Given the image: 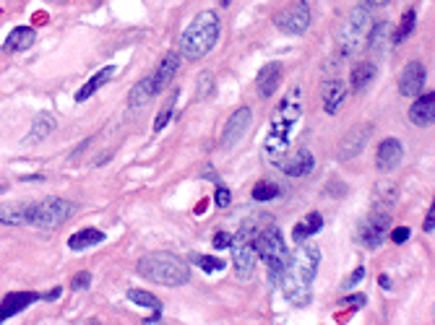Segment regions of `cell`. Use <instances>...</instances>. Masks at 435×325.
I'll return each instance as SVG.
<instances>
[{
    "label": "cell",
    "instance_id": "obj_27",
    "mask_svg": "<svg viewBox=\"0 0 435 325\" xmlns=\"http://www.w3.org/2000/svg\"><path fill=\"white\" fill-rule=\"evenodd\" d=\"M388 45H391V24L373 26L371 34H368V47H371L373 52H383Z\"/></svg>",
    "mask_w": 435,
    "mask_h": 325
},
{
    "label": "cell",
    "instance_id": "obj_35",
    "mask_svg": "<svg viewBox=\"0 0 435 325\" xmlns=\"http://www.w3.org/2000/svg\"><path fill=\"white\" fill-rule=\"evenodd\" d=\"M214 203H217L219 208H227L230 203H232V195H230V190H227L225 185H219L217 188V195H214Z\"/></svg>",
    "mask_w": 435,
    "mask_h": 325
},
{
    "label": "cell",
    "instance_id": "obj_39",
    "mask_svg": "<svg viewBox=\"0 0 435 325\" xmlns=\"http://www.w3.org/2000/svg\"><path fill=\"white\" fill-rule=\"evenodd\" d=\"M422 229H425L427 234H433L435 232V206H430V211H427L425 222H422Z\"/></svg>",
    "mask_w": 435,
    "mask_h": 325
},
{
    "label": "cell",
    "instance_id": "obj_25",
    "mask_svg": "<svg viewBox=\"0 0 435 325\" xmlns=\"http://www.w3.org/2000/svg\"><path fill=\"white\" fill-rule=\"evenodd\" d=\"M373 79H375V65L357 63L355 68L349 71V89H352V91H363Z\"/></svg>",
    "mask_w": 435,
    "mask_h": 325
},
{
    "label": "cell",
    "instance_id": "obj_8",
    "mask_svg": "<svg viewBox=\"0 0 435 325\" xmlns=\"http://www.w3.org/2000/svg\"><path fill=\"white\" fill-rule=\"evenodd\" d=\"M274 26L279 32L290 34V37H303L307 32V26H310V8H307L305 0H295L282 13H276Z\"/></svg>",
    "mask_w": 435,
    "mask_h": 325
},
{
    "label": "cell",
    "instance_id": "obj_11",
    "mask_svg": "<svg viewBox=\"0 0 435 325\" xmlns=\"http://www.w3.org/2000/svg\"><path fill=\"white\" fill-rule=\"evenodd\" d=\"M276 167L282 169L284 175L303 177V175H310V172H313L315 159L307 149H295L292 154H284V156L276 161Z\"/></svg>",
    "mask_w": 435,
    "mask_h": 325
},
{
    "label": "cell",
    "instance_id": "obj_30",
    "mask_svg": "<svg viewBox=\"0 0 435 325\" xmlns=\"http://www.w3.org/2000/svg\"><path fill=\"white\" fill-rule=\"evenodd\" d=\"M191 261H193L198 268L206 270V273H217V270H225V261H219V258H214V255H193Z\"/></svg>",
    "mask_w": 435,
    "mask_h": 325
},
{
    "label": "cell",
    "instance_id": "obj_5",
    "mask_svg": "<svg viewBox=\"0 0 435 325\" xmlns=\"http://www.w3.org/2000/svg\"><path fill=\"white\" fill-rule=\"evenodd\" d=\"M253 250L256 255L264 261V266L269 268L271 278H282L284 268H287V263H290V247L284 242V234L276 229L274 224H269V227H261L256 232V237H253Z\"/></svg>",
    "mask_w": 435,
    "mask_h": 325
},
{
    "label": "cell",
    "instance_id": "obj_2",
    "mask_svg": "<svg viewBox=\"0 0 435 325\" xmlns=\"http://www.w3.org/2000/svg\"><path fill=\"white\" fill-rule=\"evenodd\" d=\"M300 118H303V96H300V89L295 86L282 99V104L276 107V115L271 120V127H269L266 141H264V156H266V161L276 164L290 151L292 135H295Z\"/></svg>",
    "mask_w": 435,
    "mask_h": 325
},
{
    "label": "cell",
    "instance_id": "obj_1",
    "mask_svg": "<svg viewBox=\"0 0 435 325\" xmlns=\"http://www.w3.org/2000/svg\"><path fill=\"white\" fill-rule=\"evenodd\" d=\"M321 266V250L318 245L300 242L295 255H290V263L282 273V292L292 304H307L310 302V289H313L315 273Z\"/></svg>",
    "mask_w": 435,
    "mask_h": 325
},
{
    "label": "cell",
    "instance_id": "obj_40",
    "mask_svg": "<svg viewBox=\"0 0 435 325\" xmlns=\"http://www.w3.org/2000/svg\"><path fill=\"white\" fill-rule=\"evenodd\" d=\"M211 91V76L209 73H203L201 79H198V96H206Z\"/></svg>",
    "mask_w": 435,
    "mask_h": 325
},
{
    "label": "cell",
    "instance_id": "obj_14",
    "mask_svg": "<svg viewBox=\"0 0 435 325\" xmlns=\"http://www.w3.org/2000/svg\"><path fill=\"white\" fill-rule=\"evenodd\" d=\"M37 300H40V294H32V292H11V294H6L3 302H0V323H6L9 317L18 315V312H24V309L32 307Z\"/></svg>",
    "mask_w": 435,
    "mask_h": 325
},
{
    "label": "cell",
    "instance_id": "obj_36",
    "mask_svg": "<svg viewBox=\"0 0 435 325\" xmlns=\"http://www.w3.org/2000/svg\"><path fill=\"white\" fill-rule=\"evenodd\" d=\"M232 245V234H227V232H217V237H214V247L222 250V247H230Z\"/></svg>",
    "mask_w": 435,
    "mask_h": 325
},
{
    "label": "cell",
    "instance_id": "obj_37",
    "mask_svg": "<svg viewBox=\"0 0 435 325\" xmlns=\"http://www.w3.org/2000/svg\"><path fill=\"white\" fill-rule=\"evenodd\" d=\"M391 239H394L396 245H402V242L409 239V229H407V227H396V229L391 232Z\"/></svg>",
    "mask_w": 435,
    "mask_h": 325
},
{
    "label": "cell",
    "instance_id": "obj_19",
    "mask_svg": "<svg viewBox=\"0 0 435 325\" xmlns=\"http://www.w3.org/2000/svg\"><path fill=\"white\" fill-rule=\"evenodd\" d=\"M115 73H118L115 65H105V68H99L97 76H91V79L84 84V89L76 91V102H86L91 94H97V89H102L105 84H110V81L115 79Z\"/></svg>",
    "mask_w": 435,
    "mask_h": 325
},
{
    "label": "cell",
    "instance_id": "obj_23",
    "mask_svg": "<svg viewBox=\"0 0 435 325\" xmlns=\"http://www.w3.org/2000/svg\"><path fill=\"white\" fill-rule=\"evenodd\" d=\"M157 96V89H154V79L152 76H146L144 81H138L136 86L130 89L128 94V104L130 110H138V107H144V104H149Z\"/></svg>",
    "mask_w": 435,
    "mask_h": 325
},
{
    "label": "cell",
    "instance_id": "obj_22",
    "mask_svg": "<svg viewBox=\"0 0 435 325\" xmlns=\"http://www.w3.org/2000/svg\"><path fill=\"white\" fill-rule=\"evenodd\" d=\"M344 99H346V84H344V81H329V84L323 86V107H326L329 115H337Z\"/></svg>",
    "mask_w": 435,
    "mask_h": 325
},
{
    "label": "cell",
    "instance_id": "obj_24",
    "mask_svg": "<svg viewBox=\"0 0 435 325\" xmlns=\"http://www.w3.org/2000/svg\"><path fill=\"white\" fill-rule=\"evenodd\" d=\"M34 40H37V34H34L32 26H16L9 34V40H6V50H11V52H24V50L32 47Z\"/></svg>",
    "mask_w": 435,
    "mask_h": 325
},
{
    "label": "cell",
    "instance_id": "obj_29",
    "mask_svg": "<svg viewBox=\"0 0 435 325\" xmlns=\"http://www.w3.org/2000/svg\"><path fill=\"white\" fill-rule=\"evenodd\" d=\"M24 203H13V206L0 208V222L6 224H24Z\"/></svg>",
    "mask_w": 435,
    "mask_h": 325
},
{
    "label": "cell",
    "instance_id": "obj_17",
    "mask_svg": "<svg viewBox=\"0 0 435 325\" xmlns=\"http://www.w3.org/2000/svg\"><path fill=\"white\" fill-rule=\"evenodd\" d=\"M178 68H180V55H178V52H167L164 60L159 63V68H157V73L152 76L157 94H162V91L169 86V81L178 76Z\"/></svg>",
    "mask_w": 435,
    "mask_h": 325
},
{
    "label": "cell",
    "instance_id": "obj_13",
    "mask_svg": "<svg viewBox=\"0 0 435 325\" xmlns=\"http://www.w3.org/2000/svg\"><path fill=\"white\" fill-rule=\"evenodd\" d=\"M402 159H404L402 143L396 141V138H386V141L378 146V151H375V167H378L380 172H394V169L402 164Z\"/></svg>",
    "mask_w": 435,
    "mask_h": 325
},
{
    "label": "cell",
    "instance_id": "obj_33",
    "mask_svg": "<svg viewBox=\"0 0 435 325\" xmlns=\"http://www.w3.org/2000/svg\"><path fill=\"white\" fill-rule=\"evenodd\" d=\"M414 21H417V16H414V11H407L402 18V26H399V32H396L394 42L399 45V42H404L407 37L412 34V29H414Z\"/></svg>",
    "mask_w": 435,
    "mask_h": 325
},
{
    "label": "cell",
    "instance_id": "obj_21",
    "mask_svg": "<svg viewBox=\"0 0 435 325\" xmlns=\"http://www.w3.org/2000/svg\"><path fill=\"white\" fill-rule=\"evenodd\" d=\"M323 229V216L318 214V211H310V214H305V219L303 222L295 224V229H292V237H295V242H305L307 237H313V234H318V232Z\"/></svg>",
    "mask_w": 435,
    "mask_h": 325
},
{
    "label": "cell",
    "instance_id": "obj_6",
    "mask_svg": "<svg viewBox=\"0 0 435 325\" xmlns=\"http://www.w3.org/2000/svg\"><path fill=\"white\" fill-rule=\"evenodd\" d=\"M76 206L65 198H42L24 208V224H34L40 229H60L65 222H71Z\"/></svg>",
    "mask_w": 435,
    "mask_h": 325
},
{
    "label": "cell",
    "instance_id": "obj_31",
    "mask_svg": "<svg viewBox=\"0 0 435 325\" xmlns=\"http://www.w3.org/2000/svg\"><path fill=\"white\" fill-rule=\"evenodd\" d=\"M279 185L276 183H258L256 188H253V198L256 200H274L279 198Z\"/></svg>",
    "mask_w": 435,
    "mask_h": 325
},
{
    "label": "cell",
    "instance_id": "obj_7",
    "mask_svg": "<svg viewBox=\"0 0 435 325\" xmlns=\"http://www.w3.org/2000/svg\"><path fill=\"white\" fill-rule=\"evenodd\" d=\"M371 29H373V18H371V13H368V8H365V6H357V8L349 13V18H346L341 34H339V47H341V52H344V55H357L360 50H365Z\"/></svg>",
    "mask_w": 435,
    "mask_h": 325
},
{
    "label": "cell",
    "instance_id": "obj_43",
    "mask_svg": "<svg viewBox=\"0 0 435 325\" xmlns=\"http://www.w3.org/2000/svg\"><path fill=\"white\" fill-rule=\"evenodd\" d=\"M380 286H383V289H388V286H391V281H388L386 276H380Z\"/></svg>",
    "mask_w": 435,
    "mask_h": 325
},
{
    "label": "cell",
    "instance_id": "obj_18",
    "mask_svg": "<svg viewBox=\"0 0 435 325\" xmlns=\"http://www.w3.org/2000/svg\"><path fill=\"white\" fill-rule=\"evenodd\" d=\"M371 138V127H355L352 133H346V138L339 143V156L341 159H355L360 151L365 149V143Z\"/></svg>",
    "mask_w": 435,
    "mask_h": 325
},
{
    "label": "cell",
    "instance_id": "obj_38",
    "mask_svg": "<svg viewBox=\"0 0 435 325\" xmlns=\"http://www.w3.org/2000/svg\"><path fill=\"white\" fill-rule=\"evenodd\" d=\"M363 276H365V268H355V270H352V276L344 281V289H352L355 284H360V281H363Z\"/></svg>",
    "mask_w": 435,
    "mask_h": 325
},
{
    "label": "cell",
    "instance_id": "obj_15",
    "mask_svg": "<svg viewBox=\"0 0 435 325\" xmlns=\"http://www.w3.org/2000/svg\"><path fill=\"white\" fill-rule=\"evenodd\" d=\"M409 120L419 127H430L435 122V91L417 94L414 104L409 107Z\"/></svg>",
    "mask_w": 435,
    "mask_h": 325
},
{
    "label": "cell",
    "instance_id": "obj_20",
    "mask_svg": "<svg viewBox=\"0 0 435 325\" xmlns=\"http://www.w3.org/2000/svg\"><path fill=\"white\" fill-rule=\"evenodd\" d=\"M52 130H55V118H52L50 112H40V115L34 118L32 133L26 135L24 143H26V146H32V143L45 141V138H50V135H52Z\"/></svg>",
    "mask_w": 435,
    "mask_h": 325
},
{
    "label": "cell",
    "instance_id": "obj_9",
    "mask_svg": "<svg viewBox=\"0 0 435 325\" xmlns=\"http://www.w3.org/2000/svg\"><path fill=\"white\" fill-rule=\"evenodd\" d=\"M388 229H391V214L380 208V211L368 214V219L360 224V239H363L365 247L375 250V247H380L383 242H386Z\"/></svg>",
    "mask_w": 435,
    "mask_h": 325
},
{
    "label": "cell",
    "instance_id": "obj_12",
    "mask_svg": "<svg viewBox=\"0 0 435 325\" xmlns=\"http://www.w3.org/2000/svg\"><path fill=\"white\" fill-rule=\"evenodd\" d=\"M425 65L422 63H409L407 68L402 71V76H399V91H402V96H417L422 94V89H425Z\"/></svg>",
    "mask_w": 435,
    "mask_h": 325
},
{
    "label": "cell",
    "instance_id": "obj_26",
    "mask_svg": "<svg viewBox=\"0 0 435 325\" xmlns=\"http://www.w3.org/2000/svg\"><path fill=\"white\" fill-rule=\"evenodd\" d=\"M99 242H105V232H99V229H81L79 234H73V237L68 239V247L79 253V250L94 247V245H99Z\"/></svg>",
    "mask_w": 435,
    "mask_h": 325
},
{
    "label": "cell",
    "instance_id": "obj_41",
    "mask_svg": "<svg viewBox=\"0 0 435 325\" xmlns=\"http://www.w3.org/2000/svg\"><path fill=\"white\" fill-rule=\"evenodd\" d=\"M60 294H63V289H60V286H55V289H52V292H50V294H45V297H42V300H47V302H55L57 297H60Z\"/></svg>",
    "mask_w": 435,
    "mask_h": 325
},
{
    "label": "cell",
    "instance_id": "obj_34",
    "mask_svg": "<svg viewBox=\"0 0 435 325\" xmlns=\"http://www.w3.org/2000/svg\"><path fill=\"white\" fill-rule=\"evenodd\" d=\"M91 284V273H86V270H81V273H76V278H73V289L76 292H84V289H89Z\"/></svg>",
    "mask_w": 435,
    "mask_h": 325
},
{
    "label": "cell",
    "instance_id": "obj_42",
    "mask_svg": "<svg viewBox=\"0 0 435 325\" xmlns=\"http://www.w3.org/2000/svg\"><path fill=\"white\" fill-rule=\"evenodd\" d=\"M365 6H375V8H383V6H388V0H363Z\"/></svg>",
    "mask_w": 435,
    "mask_h": 325
},
{
    "label": "cell",
    "instance_id": "obj_10",
    "mask_svg": "<svg viewBox=\"0 0 435 325\" xmlns=\"http://www.w3.org/2000/svg\"><path fill=\"white\" fill-rule=\"evenodd\" d=\"M250 122H253V112L250 107H240V110H235L227 120L225 130H222V149L232 151L237 143L245 138V133L250 130Z\"/></svg>",
    "mask_w": 435,
    "mask_h": 325
},
{
    "label": "cell",
    "instance_id": "obj_28",
    "mask_svg": "<svg viewBox=\"0 0 435 325\" xmlns=\"http://www.w3.org/2000/svg\"><path fill=\"white\" fill-rule=\"evenodd\" d=\"M128 300L133 302V304H138V307H149V309H154V312H162L159 300H157L154 294H149V292H141V289H130Z\"/></svg>",
    "mask_w": 435,
    "mask_h": 325
},
{
    "label": "cell",
    "instance_id": "obj_16",
    "mask_svg": "<svg viewBox=\"0 0 435 325\" xmlns=\"http://www.w3.org/2000/svg\"><path fill=\"white\" fill-rule=\"evenodd\" d=\"M282 84V65L279 63H266L261 68L256 79V89H258V96L261 99H269V96H274V91L279 89Z\"/></svg>",
    "mask_w": 435,
    "mask_h": 325
},
{
    "label": "cell",
    "instance_id": "obj_4",
    "mask_svg": "<svg viewBox=\"0 0 435 325\" xmlns=\"http://www.w3.org/2000/svg\"><path fill=\"white\" fill-rule=\"evenodd\" d=\"M138 273L162 286H186L191 281V266L175 253H152L138 261Z\"/></svg>",
    "mask_w": 435,
    "mask_h": 325
},
{
    "label": "cell",
    "instance_id": "obj_44",
    "mask_svg": "<svg viewBox=\"0 0 435 325\" xmlns=\"http://www.w3.org/2000/svg\"><path fill=\"white\" fill-rule=\"evenodd\" d=\"M230 3H232V0H219V6H222V8H227Z\"/></svg>",
    "mask_w": 435,
    "mask_h": 325
},
{
    "label": "cell",
    "instance_id": "obj_32",
    "mask_svg": "<svg viewBox=\"0 0 435 325\" xmlns=\"http://www.w3.org/2000/svg\"><path fill=\"white\" fill-rule=\"evenodd\" d=\"M175 102H178V94H172L167 99V104L162 107V112L157 115V120H154V130L159 133V130H164V125L169 122V118H172V110H175Z\"/></svg>",
    "mask_w": 435,
    "mask_h": 325
},
{
    "label": "cell",
    "instance_id": "obj_3",
    "mask_svg": "<svg viewBox=\"0 0 435 325\" xmlns=\"http://www.w3.org/2000/svg\"><path fill=\"white\" fill-rule=\"evenodd\" d=\"M219 32H222V24H219V16L214 11H201L198 16L191 21V26L186 29L183 40H180V52L188 60H201L214 50L219 40Z\"/></svg>",
    "mask_w": 435,
    "mask_h": 325
},
{
    "label": "cell",
    "instance_id": "obj_45",
    "mask_svg": "<svg viewBox=\"0 0 435 325\" xmlns=\"http://www.w3.org/2000/svg\"><path fill=\"white\" fill-rule=\"evenodd\" d=\"M47 3H57V6H60V3H65V0H47Z\"/></svg>",
    "mask_w": 435,
    "mask_h": 325
}]
</instances>
